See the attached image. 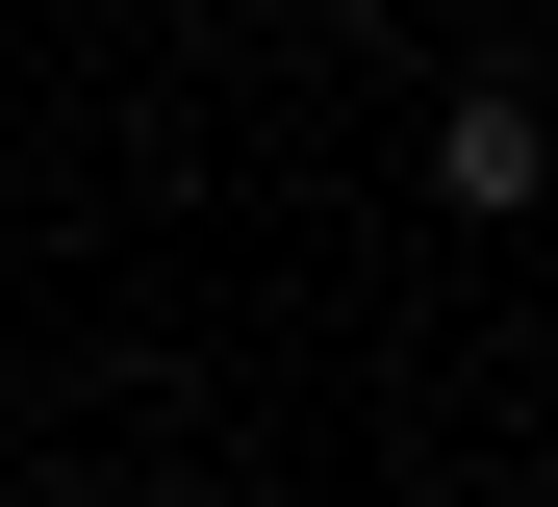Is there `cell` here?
Returning <instances> with one entry per match:
<instances>
[{"label": "cell", "mask_w": 558, "mask_h": 507, "mask_svg": "<svg viewBox=\"0 0 558 507\" xmlns=\"http://www.w3.org/2000/svg\"><path fill=\"white\" fill-rule=\"evenodd\" d=\"M432 203H457V229H533V203H558L533 76H457V101H432Z\"/></svg>", "instance_id": "cell-1"}]
</instances>
